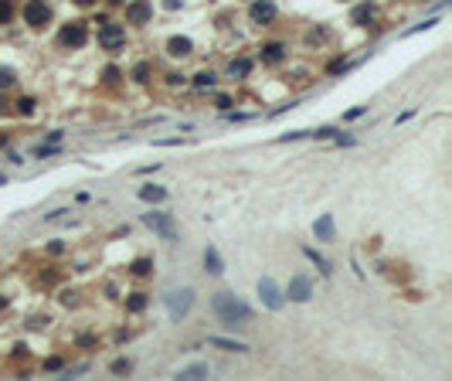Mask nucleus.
<instances>
[{"label":"nucleus","instance_id":"obj_1","mask_svg":"<svg viewBox=\"0 0 452 381\" xmlns=\"http://www.w3.org/2000/svg\"><path fill=\"white\" fill-rule=\"evenodd\" d=\"M211 310H214V317L225 327H242V324L252 320V306H248L242 296H235V293H218V296L211 300Z\"/></svg>","mask_w":452,"mask_h":381},{"label":"nucleus","instance_id":"obj_2","mask_svg":"<svg viewBox=\"0 0 452 381\" xmlns=\"http://www.w3.org/2000/svg\"><path fill=\"white\" fill-rule=\"evenodd\" d=\"M163 303H167V317L173 324H180L184 317L190 313V306H194V289H170L167 296H163Z\"/></svg>","mask_w":452,"mask_h":381},{"label":"nucleus","instance_id":"obj_3","mask_svg":"<svg viewBox=\"0 0 452 381\" xmlns=\"http://www.w3.org/2000/svg\"><path fill=\"white\" fill-rule=\"evenodd\" d=\"M143 225H147V228H153L160 238H167V242H173V238H177L173 214H167V211H150V214H143Z\"/></svg>","mask_w":452,"mask_h":381},{"label":"nucleus","instance_id":"obj_4","mask_svg":"<svg viewBox=\"0 0 452 381\" xmlns=\"http://www.w3.org/2000/svg\"><path fill=\"white\" fill-rule=\"evenodd\" d=\"M259 296H262V303L269 306V310H283V303H286V293L276 286V279H269V276L259 279Z\"/></svg>","mask_w":452,"mask_h":381},{"label":"nucleus","instance_id":"obj_5","mask_svg":"<svg viewBox=\"0 0 452 381\" xmlns=\"http://www.w3.org/2000/svg\"><path fill=\"white\" fill-rule=\"evenodd\" d=\"M123 41H126V31H123V24H109V20H99V44H102V48L116 51V48H119Z\"/></svg>","mask_w":452,"mask_h":381},{"label":"nucleus","instance_id":"obj_6","mask_svg":"<svg viewBox=\"0 0 452 381\" xmlns=\"http://www.w3.org/2000/svg\"><path fill=\"white\" fill-rule=\"evenodd\" d=\"M24 20H27L31 27H44V24L51 20L48 3H44V0H27V3H24Z\"/></svg>","mask_w":452,"mask_h":381},{"label":"nucleus","instance_id":"obj_7","mask_svg":"<svg viewBox=\"0 0 452 381\" xmlns=\"http://www.w3.org/2000/svg\"><path fill=\"white\" fill-rule=\"evenodd\" d=\"M286 296L296 300V303H309V300H313V283H309L306 276H293V279H289V289H286Z\"/></svg>","mask_w":452,"mask_h":381},{"label":"nucleus","instance_id":"obj_8","mask_svg":"<svg viewBox=\"0 0 452 381\" xmlns=\"http://www.w3.org/2000/svg\"><path fill=\"white\" fill-rule=\"evenodd\" d=\"M58 41H61L65 48H82V44L89 41V31H85V24H68V27L58 34Z\"/></svg>","mask_w":452,"mask_h":381},{"label":"nucleus","instance_id":"obj_9","mask_svg":"<svg viewBox=\"0 0 452 381\" xmlns=\"http://www.w3.org/2000/svg\"><path fill=\"white\" fill-rule=\"evenodd\" d=\"M248 17H252V24H272L276 20V3L272 0H255Z\"/></svg>","mask_w":452,"mask_h":381},{"label":"nucleus","instance_id":"obj_10","mask_svg":"<svg viewBox=\"0 0 452 381\" xmlns=\"http://www.w3.org/2000/svg\"><path fill=\"white\" fill-rule=\"evenodd\" d=\"M150 14H153V3H150V0H133L130 7H126V20H130V24H147V20H150Z\"/></svg>","mask_w":452,"mask_h":381},{"label":"nucleus","instance_id":"obj_11","mask_svg":"<svg viewBox=\"0 0 452 381\" xmlns=\"http://www.w3.org/2000/svg\"><path fill=\"white\" fill-rule=\"evenodd\" d=\"M313 231H316V238H320V242H333V235H337L333 214H320V218L313 221Z\"/></svg>","mask_w":452,"mask_h":381},{"label":"nucleus","instance_id":"obj_12","mask_svg":"<svg viewBox=\"0 0 452 381\" xmlns=\"http://www.w3.org/2000/svg\"><path fill=\"white\" fill-rule=\"evenodd\" d=\"M204 269L211 272V276H221V272H225V262H221V255H218V248H214V245L204 248Z\"/></svg>","mask_w":452,"mask_h":381},{"label":"nucleus","instance_id":"obj_13","mask_svg":"<svg viewBox=\"0 0 452 381\" xmlns=\"http://www.w3.org/2000/svg\"><path fill=\"white\" fill-rule=\"evenodd\" d=\"M374 17H377V10L371 7V3H357V7L350 10V20H354V24H360V27H367Z\"/></svg>","mask_w":452,"mask_h":381},{"label":"nucleus","instance_id":"obj_14","mask_svg":"<svg viewBox=\"0 0 452 381\" xmlns=\"http://www.w3.org/2000/svg\"><path fill=\"white\" fill-rule=\"evenodd\" d=\"M163 197H167V188H156V184L140 188V201H150V204H156V201H163Z\"/></svg>","mask_w":452,"mask_h":381},{"label":"nucleus","instance_id":"obj_15","mask_svg":"<svg viewBox=\"0 0 452 381\" xmlns=\"http://www.w3.org/2000/svg\"><path fill=\"white\" fill-rule=\"evenodd\" d=\"M207 375H211V368H207V364H190V368H180V371H177V378H187V381L207 378Z\"/></svg>","mask_w":452,"mask_h":381},{"label":"nucleus","instance_id":"obj_16","mask_svg":"<svg viewBox=\"0 0 452 381\" xmlns=\"http://www.w3.org/2000/svg\"><path fill=\"white\" fill-rule=\"evenodd\" d=\"M190 38H170V44H167V51L170 55H177V58H184V55H190Z\"/></svg>","mask_w":452,"mask_h":381},{"label":"nucleus","instance_id":"obj_17","mask_svg":"<svg viewBox=\"0 0 452 381\" xmlns=\"http://www.w3.org/2000/svg\"><path fill=\"white\" fill-rule=\"evenodd\" d=\"M211 347H225V351H248L245 341H228V337H207Z\"/></svg>","mask_w":452,"mask_h":381},{"label":"nucleus","instance_id":"obj_18","mask_svg":"<svg viewBox=\"0 0 452 381\" xmlns=\"http://www.w3.org/2000/svg\"><path fill=\"white\" fill-rule=\"evenodd\" d=\"M283 55H286V48L279 44V41H272V44H265V48H262L265 61H283Z\"/></svg>","mask_w":452,"mask_h":381},{"label":"nucleus","instance_id":"obj_19","mask_svg":"<svg viewBox=\"0 0 452 381\" xmlns=\"http://www.w3.org/2000/svg\"><path fill=\"white\" fill-rule=\"evenodd\" d=\"M126 310H130V313H143V310H147V296H143V293H133Z\"/></svg>","mask_w":452,"mask_h":381},{"label":"nucleus","instance_id":"obj_20","mask_svg":"<svg viewBox=\"0 0 452 381\" xmlns=\"http://www.w3.org/2000/svg\"><path fill=\"white\" fill-rule=\"evenodd\" d=\"M194 89H201V92L214 89V75H211V72H201V75H194Z\"/></svg>","mask_w":452,"mask_h":381},{"label":"nucleus","instance_id":"obj_21","mask_svg":"<svg viewBox=\"0 0 452 381\" xmlns=\"http://www.w3.org/2000/svg\"><path fill=\"white\" fill-rule=\"evenodd\" d=\"M228 72H231V75H248V72H252V61H248V58H238V61H231Z\"/></svg>","mask_w":452,"mask_h":381},{"label":"nucleus","instance_id":"obj_22","mask_svg":"<svg viewBox=\"0 0 452 381\" xmlns=\"http://www.w3.org/2000/svg\"><path fill=\"white\" fill-rule=\"evenodd\" d=\"M302 252H306V259H313V262H316V266L323 269V272H330V262H326V259H323L320 252H316V248H302Z\"/></svg>","mask_w":452,"mask_h":381},{"label":"nucleus","instance_id":"obj_23","mask_svg":"<svg viewBox=\"0 0 452 381\" xmlns=\"http://www.w3.org/2000/svg\"><path fill=\"white\" fill-rule=\"evenodd\" d=\"M10 17H14V3L10 0H0V24H10Z\"/></svg>","mask_w":452,"mask_h":381},{"label":"nucleus","instance_id":"obj_24","mask_svg":"<svg viewBox=\"0 0 452 381\" xmlns=\"http://www.w3.org/2000/svg\"><path fill=\"white\" fill-rule=\"evenodd\" d=\"M150 269H153L150 259H136V262H133V272H136V276H147Z\"/></svg>","mask_w":452,"mask_h":381},{"label":"nucleus","instance_id":"obj_25","mask_svg":"<svg viewBox=\"0 0 452 381\" xmlns=\"http://www.w3.org/2000/svg\"><path fill=\"white\" fill-rule=\"evenodd\" d=\"M333 126H320V130H309V136H316V140H333Z\"/></svg>","mask_w":452,"mask_h":381},{"label":"nucleus","instance_id":"obj_26","mask_svg":"<svg viewBox=\"0 0 452 381\" xmlns=\"http://www.w3.org/2000/svg\"><path fill=\"white\" fill-rule=\"evenodd\" d=\"M133 78H136V82H147V78H150V65H136V68H133Z\"/></svg>","mask_w":452,"mask_h":381},{"label":"nucleus","instance_id":"obj_27","mask_svg":"<svg viewBox=\"0 0 452 381\" xmlns=\"http://www.w3.org/2000/svg\"><path fill=\"white\" fill-rule=\"evenodd\" d=\"M130 368H133V364L126 361V358H119V361H113V375H126Z\"/></svg>","mask_w":452,"mask_h":381},{"label":"nucleus","instance_id":"obj_28","mask_svg":"<svg viewBox=\"0 0 452 381\" xmlns=\"http://www.w3.org/2000/svg\"><path fill=\"white\" fill-rule=\"evenodd\" d=\"M7 85H14V72L10 68H0V89H7Z\"/></svg>","mask_w":452,"mask_h":381},{"label":"nucleus","instance_id":"obj_29","mask_svg":"<svg viewBox=\"0 0 452 381\" xmlns=\"http://www.w3.org/2000/svg\"><path fill=\"white\" fill-rule=\"evenodd\" d=\"M17 106H20V113H24V116H31V113H34V99H20Z\"/></svg>","mask_w":452,"mask_h":381},{"label":"nucleus","instance_id":"obj_30","mask_svg":"<svg viewBox=\"0 0 452 381\" xmlns=\"http://www.w3.org/2000/svg\"><path fill=\"white\" fill-rule=\"evenodd\" d=\"M44 368H48V371H58V368H61V358H51V361H44Z\"/></svg>","mask_w":452,"mask_h":381},{"label":"nucleus","instance_id":"obj_31","mask_svg":"<svg viewBox=\"0 0 452 381\" xmlns=\"http://www.w3.org/2000/svg\"><path fill=\"white\" fill-rule=\"evenodd\" d=\"M119 78V68H106V82H116Z\"/></svg>","mask_w":452,"mask_h":381},{"label":"nucleus","instance_id":"obj_32","mask_svg":"<svg viewBox=\"0 0 452 381\" xmlns=\"http://www.w3.org/2000/svg\"><path fill=\"white\" fill-rule=\"evenodd\" d=\"M367 113V109H364V106H357V109H350V113H347V119H357V116H364Z\"/></svg>","mask_w":452,"mask_h":381},{"label":"nucleus","instance_id":"obj_33","mask_svg":"<svg viewBox=\"0 0 452 381\" xmlns=\"http://www.w3.org/2000/svg\"><path fill=\"white\" fill-rule=\"evenodd\" d=\"M163 7H167V10H177V7H180V0H163Z\"/></svg>","mask_w":452,"mask_h":381},{"label":"nucleus","instance_id":"obj_34","mask_svg":"<svg viewBox=\"0 0 452 381\" xmlns=\"http://www.w3.org/2000/svg\"><path fill=\"white\" fill-rule=\"evenodd\" d=\"M78 7H89V3H95V0H75Z\"/></svg>","mask_w":452,"mask_h":381},{"label":"nucleus","instance_id":"obj_35","mask_svg":"<svg viewBox=\"0 0 452 381\" xmlns=\"http://www.w3.org/2000/svg\"><path fill=\"white\" fill-rule=\"evenodd\" d=\"M3 306H7V300H3V296H0V310H3Z\"/></svg>","mask_w":452,"mask_h":381},{"label":"nucleus","instance_id":"obj_36","mask_svg":"<svg viewBox=\"0 0 452 381\" xmlns=\"http://www.w3.org/2000/svg\"><path fill=\"white\" fill-rule=\"evenodd\" d=\"M109 3H123V0H109Z\"/></svg>","mask_w":452,"mask_h":381}]
</instances>
